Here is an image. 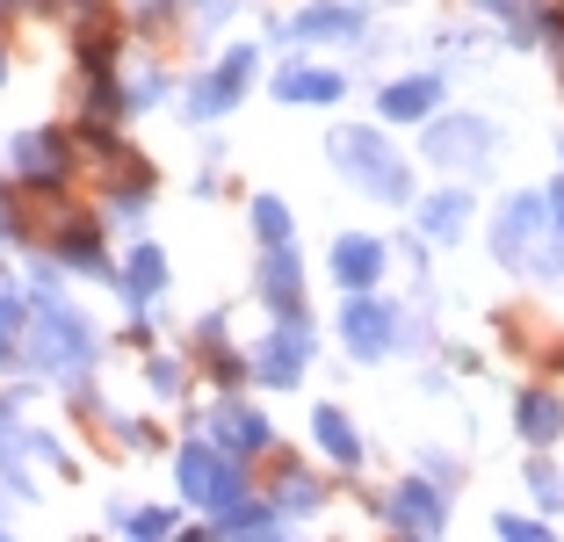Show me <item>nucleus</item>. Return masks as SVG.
Here are the masks:
<instances>
[{
  "instance_id": "obj_1",
  "label": "nucleus",
  "mask_w": 564,
  "mask_h": 542,
  "mask_svg": "<svg viewBox=\"0 0 564 542\" xmlns=\"http://www.w3.org/2000/svg\"><path fill=\"white\" fill-rule=\"evenodd\" d=\"M326 152H333V166H340L348 181H362L369 196H383V203H405V196H413L405 166L391 160V152H383V138H377V131H340Z\"/></svg>"
},
{
  "instance_id": "obj_2",
  "label": "nucleus",
  "mask_w": 564,
  "mask_h": 542,
  "mask_svg": "<svg viewBox=\"0 0 564 542\" xmlns=\"http://www.w3.org/2000/svg\"><path fill=\"white\" fill-rule=\"evenodd\" d=\"M30 355L36 369H58V377H80L87 355H95V333H87L80 312H66V304H44L30 326Z\"/></svg>"
},
{
  "instance_id": "obj_3",
  "label": "nucleus",
  "mask_w": 564,
  "mask_h": 542,
  "mask_svg": "<svg viewBox=\"0 0 564 542\" xmlns=\"http://www.w3.org/2000/svg\"><path fill=\"white\" fill-rule=\"evenodd\" d=\"M182 492L188 499H203V507H232V499H247V477H239V463L232 456H217V448H182Z\"/></svg>"
},
{
  "instance_id": "obj_4",
  "label": "nucleus",
  "mask_w": 564,
  "mask_h": 542,
  "mask_svg": "<svg viewBox=\"0 0 564 542\" xmlns=\"http://www.w3.org/2000/svg\"><path fill=\"white\" fill-rule=\"evenodd\" d=\"M340 340H348V355L383 361L391 347H399V318L383 312V304H362V296H355L348 312H340Z\"/></svg>"
},
{
  "instance_id": "obj_5",
  "label": "nucleus",
  "mask_w": 564,
  "mask_h": 542,
  "mask_svg": "<svg viewBox=\"0 0 564 542\" xmlns=\"http://www.w3.org/2000/svg\"><path fill=\"white\" fill-rule=\"evenodd\" d=\"M304 361H312V333H304L297 318H282V326L268 333V347L253 355V369H261V383H275V391H282V383L304 377Z\"/></svg>"
},
{
  "instance_id": "obj_6",
  "label": "nucleus",
  "mask_w": 564,
  "mask_h": 542,
  "mask_svg": "<svg viewBox=\"0 0 564 542\" xmlns=\"http://www.w3.org/2000/svg\"><path fill=\"white\" fill-rule=\"evenodd\" d=\"M485 152H492V131H485L478 116H448L442 131L427 138V160L464 166V174H478V166H485Z\"/></svg>"
},
{
  "instance_id": "obj_7",
  "label": "nucleus",
  "mask_w": 564,
  "mask_h": 542,
  "mask_svg": "<svg viewBox=\"0 0 564 542\" xmlns=\"http://www.w3.org/2000/svg\"><path fill=\"white\" fill-rule=\"evenodd\" d=\"M383 513H391V528H405V535H434V528L448 521V507H442L434 485H399V492L383 499Z\"/></svg>"
},
{
  "instance_id": "obj_8",
  "label": "nucleus",
  "mask_w": 564,
  "mask_h": 542,
  "mask_svg": "<svg viewBox=\"0 0 564 542\" xmlns=\"http://www.w3.org/2000/svg\"><path fill=\"white\" fill-rule=\"evenodd\" d=\"M535 231H543V196H514L507 210H499V231H492L499 261H529Z\"/></svg>"
},
{
  "instance_id": "obj_9",
  "label": "nucleus",
  "mask_w": 564,
  "mask_h": 542,
  "mask_svg": "<svg viewBox=\"0 0 564 542\" xmlns=\"http://www.w3.org/2000/svg\"><path fill=\"white\" fill-rule=\"evenodd\" d=\"M247 73H253V51H232V58H225V66L188 95V116H225L239 101V87H247Z\"/></svg>"
},
{
  "instance_id": "obj_10",
  "label": "nucleus",
  "mask_w": 564,
  "mask_h": 542,
  "mask_svg": "<svg viewBox=\"0 0 564 542\" xmlns=\"http://www.w3.org/2000/svg\"><path fill=\"white\" fill-rule=\"evenodd\" d=\"M261 296L275 304L282 318L304 312V275H297V261H290V247H268V261H261Z\"/></svg>"
},
{
  "instance_id": "obj_11",
  "label": "nucleus",
  "mask_w": 564,
  "mask_h": 542,
  "mask_svg": "<svg viewBox=\"0 0 564 542\" xmlns=\"http://www.w3.org/2000/svg\"><path fill=\"white\" fill-rule=\"evenodd\" d=\"M15 166H22L30 181H66L73 152H66V138H51V131H22V138H15Z\"/></svg>"
},
{
  "instance_id": "obj_12",
  "label": "nucleus",
  "mask_w": 564,
  "mask_h": 542,
  "mask_svg": "<svg viewBox=\"0 0 564 542\" xmlns=\"http://www.w3.org/2000/svg\"><path fill=\"white\" fill-rule=\"evenodd\" d=\"M210 434L232 448V456H253V448H268L261 412H247V405H217V412H210Z\"/></svg>"
},
{
  "instance_id": "obj_13",
  "label": "nucleus",
  "mask_w": 564,
  "mask_h": 542,
  "mask_svg": "<svg viewBox=\"0 0 564 542\" xmlns=\"http://www.w3.org/2000/svg\"><path fill=\"white\" fill-rule=\"evenodd\" d=\"M377 268H383V247H377V239H340V247H333V275L348 282V290H369V282H377Z\"/></svg>"
},
{
  "instance_id": "obj_14",
  "label": "nucleus",
  "mask_w": 564,
  "mask_h": 542,
  "mask_svg": "<svg viewBox=\"0 0 564 542\" xmlns=\"http://www.w3.org/2000/svg\"><path fill=\"white\" fill-rule=\"evenodd\" d=\"M434 95H442V80H427V73H420V80H399V87H383V116H391V123H420V116L434 109Z\"/></svg>"
},
{
  "instance_id": "obj_15",
  "label": "nucleus",
  "mask_w": 564,
  "mask_h": 542,
  "mask_svg": "<svg viewBox=\"0 0 564 542\" xmlns=\"http://www.w3.org/2000/svg\"><path fill=\"white\" fill-rule=\"evenodd\" d=\"M275 95H282V101H340L348 87H340V73H312V66H297V73H282V80H275Z\"/></svg>"
},
{
  "instance_id": "obj_16",
  "label": "nucleus",
  "mask_w": 564,
  "mask_h": 542,
  "mask_svg": "<svg viewBox=\"0 0 564 542\" xmlns=\"http://www.w3.org/2000/svg\"><path fill=\"white\" fill-rule=\"evenodd\" d=\"M312 427H318V448H326V456L340 463V470H355V463H362V442H355V427H348V420H340V412H333V405L318 412Z\"/></svg>"
},
{
  "instance_id": "obj_17",
  "label": "nucleus",
  "mask_w": 564,
  "mask_h": 542,
  "mask_svg": "<svg viewBox=\"0 0 564 542\" xmlns=\"http://www.w3.org/2000/svg\"><path fill=\"white\" fill-rule=\"evenodd\" d=\"M464 225H470V203H464V196L420 203V231H427V239H464Z\"/></svg>"
},
{
  "instance_id": "obj_18",
  "label": "nucleus",
  "mask_w": 564,
  "mask_h": 542,
  "mask_svg": "<svg viewBox=\"0 0 564 542\" xmlns=\"http://www.w3.org/2000/svg\"><path fill=\"white\" fill-rule=\"evenodd\" d=\"M210 535H275V507H247V499H232V507H217Z\"/></svg>"
},
{
  "instance_id": "obj_19",
  "label": "nucleus",
  "mask_w": 564,
  "mask_h": 542,
  "mask_svg": "<svg viewBox=\"0 0 564 542\" xmlns=\"http://www.w3.org/2000/svg\"><path fill=\"white\" fill-rule=\"evenodd\" d=\"M557 427H564V405L550 391H529V398H521V434H529V442H557Z\"/></svg>"
},
{
  "instance_id": "obj_20",
  "label": "nucleus",
  "mask_w": 564,
  "mask_h": 542,
  "mask_svg": "<svg viewBox=\"0 0 564 542\" xmlns=\"http://www.w3.org/2000/svg\"><path fill=\"white\" fill-rule=\"evenodd\" d=\"M123 290H131V296H160V290H166V253H160V247H138Z\"/></svg>"
},
{
  "instance_id": "obj_21",
  "label": "nucleus",
  "mask_w": 564,
  "mask_h": 542,
  "mask_svg": "<svg viewBox=\"0 0 564 542\" xmlns=\"http://www.w3.org/2000/svg\"><path fill=\"white\" fill-rule=\"evenodd\" d=\"M355 30H362L355 8H312V15H297V36H355Z\"/></svg>"
},
{
  "instance_id": "obj_22",
  "label": "nucleus",
  "mask_w": 564,
  "mask_h": 542,
  "mask_svg": "<svg viewBox=\"0 0 564 542\" xmlns=\"http://www.w3.org/2000/svg\"><path fill=\"white\" fill-rule=\"evenodd\" d=\"M253 225H261V239H268V247H290V210H282L275 196H261V203H253Z\"/></svg>"
},
{
  "instance_id": "obj_23",
  "label": "nucleus",
  "mask_w": 564,
  "mask_h": 542,
  "mask_svg": "<svg viewBox=\"0 0 564 542\" xmlns=\"http://www.w3.org/2000/svg\"><path fill=\"white\" fill-rule=\"evenodd\" d=\"M312 507H318V485L290 470V477H282V513H312Z\"/></svg>"
},
{
  "instance_id": "obj_24",
  "label": "nucleus",
  "mask_w": 564,
  "mask_h": 542,
  "mask_svg": "<svg viewBox=\"0 0 564 542\" xmlns=\"http://www.w3.org/2000/svg\"><path fill=\"white\" fill-rule=\"evenodd\" d=\"M499 535H507V542H543V521H529V513H499Z\"/></svg>"
},
{
  "instance_id": "obj_25",
  "label": "nucleus",
  "mask_w": 564,
  "mask_h": 542,
  "mask_svg": "<svg viewBox=\"0 0 564 542\" xmlns=\"http://www.w3.org/2000/svg\"><path fill=\"white\" fill-rule=\"evenodd\" d=\"M529 485H535V499H543V507H557V499H564V485H557V470H550V463H529Z\"/></svg>"
},
{
  "instance_id": "obj_26",
  "label": "nucleus",
  "mask_w": 564,
  "mask_h": 542,
  "mask_svg": "<svg viewBox=\"0 0 564 542\" xmlns=\"http://www.w3.org/2000/svg\"><path fill=\"white\" fill-rule=\"evenodd\" d=\"M123 528H131V535H166L174 521H166V513H123Z\"/></svg>"
},
{
  "instance_id": "obj_27",
  "label": "nucleus",
  "mask_w": 564,
  "mask_h": 542,
  "mask_svg": "<svg viewBox=\"0 0 564 542\" xmlns=\"http://www.w3.org/2000/svg\"><path fill=\"white\" fill-rule=\"evenodd\" d=\"M15 326H22V304H0V355H8V340H15Z\"/></svg>"
},
{
  "instance_id": "obj_28",
  "label": "nucleus",
  "mask_w": 564,
  "mask_h": 542,
  "mask_svg": "<svg viewBox=\"0 0 564 542\" xmlns=\"http://www.w3.org/2000/svg\"><path fill=\"white\" fill-rule=\"evenodd\" d=\"M485 8H499V15H514V22H521V0H485ZM521 30H529V22H521Z\"/></svg>"
},
{
  "instance_id": "obj_29",
  "label": "nucleus",
  "mask_w": 564,
  "mask_h": 542,
  "mask_svg": "<svg viewBox=\"0 0 564 542\" xmlns=\"http://www.w3.org/2000/svg\"><path fill=\"white\" fill-rule=\"evenodd\" d=\"M203 8H210V15H232V0H203Z\"/></svg>"
},
{
  "instance_id": "obj_30",
  "label": "nucleus",
  "mask_w": 564,
  "mask_h": 542,
  "mask_svg": "<svg viewBox=\"0 0 564 542\" xmlns=\"http://www.w3.org/2000/svg\"><path fill=\"white\" fill-rule=\"evenodd\" d=\"M8 231H15V217H8V203H0V239H8Z\"/></svg>"
},
{
  "instance_id": "obj_31",
  "label": "nucleus",
  "mask_w": 564,
  "mask_h": 542,
  "mask_svg": "<svg viewBox=\"0 0 564 542\" xmlns=\"http://www.w3.org/2000/svg\"><path fill=\"white\" fill-rule=\"evenodd\" d=\"M557 73H564V30H557Z\"/></svg>"
},
{
  "instance_id": "obj_32",
  "label": "nucleus",
  "mask_w": 564,
  "mask_h": 542,
  "mask_svg": "<svg viewBox=\"0 0 564 542\" xmlns=\"http://www.w3.org/2000/svg\"><path fill=\"white\" fill-rule=\"evenodd\" d=\"M0 73H8V66H0Z\"/></svg>"
}]
</instances>
